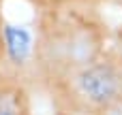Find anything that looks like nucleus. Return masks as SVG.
<instances>
[{
	"label": "nucleus",
	"mask_w": 122,
	"mask_h": 115,
	"mask_svg": "<svg viewBox=\"0 0 122 115\" xmlns=\"http://www.w3.org/2000/svg\"><path fill=\"white\" fill-rule=\"evenodd\" d=\"M103 11H34L32 51L17 75L47 115H122V62Z\"/></svg>",
	"instance_id": "nucleus-1"
},
{
	"label": "nucleus",
	"mask_w": 122,
	"mask_h": 115,
	"mask_svg": "<svg viewBox=\"0 0 122 115\" xmlns=\"http://www.w3.org/2000/svg\"><path fill=\"white\" fill-rule=\"evenodd\" d=\"M0 115H36V102L24 79L0 66Z\"/></svg>",
	"instance_id": "nucleus-2"
},
{
	"label": "nucleus",
	"mask_w": 122,
	"mask_h": 115,
	"mask_svg": "<svg viewBox=\"0 0 122 115\" xmlns=\"http://www.w3.org/2000/svg\"><path fill=\"white\" fill-rule=\"evenodd\" d=\"M28 4L32 11H56V9H73V6H103V0H19Z\"/></svg>",
	"instance_id": "nucleus-3"
},
{
	"label": "nucleus",
	"mask_w": 122,
	"mask_h": 115,
	"mask_svg": "<svg viewBox=\"0 0 122 115\" xmlns=\"http://www.w3.org/2000/svg\"><path fill=\"white\" fill-rule=\"evenodd\" d=\"M112 45H114V51L118 55V60L122 62V21L114 26L112 30Z\"/></svg>",
	"instance_id": "nucleus-4"
},
{
	"label": "nucleus",
	"mask_w": 122,
	"mask_h": 115,
	"mask_svg": "<svg viewBox=\"0 0 122 115\" xmlns=\"http://www.w3.org/2000/svg\"><path fill=\"white\" fill-rule=\"evenodd\" d=\"M4 2H6V0H0V66H2V62H4V26H6Z\"/></svg>",
	"instance_id": "nucleus-5"
},
{
	"label": "nucleus",
	"mask_w": 122,
	"mask_h": 115,
	"mask_svg": "<svg viewBox=\"0 0 122 115\" xmlns=\"http://www.w3.org/2000/svg\"><path fill=\"white\" fill-rule=\"evenodd\" d=\"M103 6H109V9H118V11H122V0H103Z\"/></svg>",
	"instance_id": "nucleus-6"
}]
</instances>
